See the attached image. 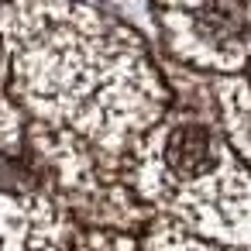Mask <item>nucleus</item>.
I'll use <instances>...</instances> for the list:
<instances>
[{
	"label": "nucleus",
	"mask_w": 251,
	"mask_h": 251,
	"mask_svg": "<svg viewBox=\"0 0 251 251\" xmlns=\"http://www.w3.org/2000/svg\"><path fill=\"white\" fill-rule=\"evenodd\" d=\"M165 52L196 73H241L251 62V0H151Z\"/></svg>",
	"instance_id": "obj_3"
},
{
	"label": "nucleus",
	"mask_w": 251,
	"mask_h": 251,
	"mask_svg": "<svg viewBox=\"0 0 251 251\" xmlns=\"http://www.w3.org/2000/svg\"><path fill=\"white\" fill-rule=\"evenodd\" d=\"M79 227V217L42 186L4 189V251H76Z\"/></svg>",
	"instance_id": "obj_4"
},
{
	"label": "nucleus",
	"mask_w": 251,
	"mask_h": 251,
	"mask_svg": "<svg viewBox=\"0 0 251 251\" xmlns=\"http://www.w3.org/2000/svg\"><path fill=\"white\" fill-rule=\"evenodd\" d=\"M141 244H145V251H251V248H237V244L206 241V237H200L172 220H162V217H155L141 230Z\"/></svg>",
	"instance_id": "obj_6"
},
{
	"label": "nucleus",
	"mask_w": 251,
	"mask_h": 251,
	"mask_svg": "<svg viewBox=\"0 0 251 251\" xmlns=\"http://www.w3.org/2000/svg\"><path fill=\"white\" fill-rule=\"evenodd\" d=\"M76 251H145V244H141V234L134 230L83 224L76 237Z\"/></svg>",
	"instance_id": "obj_7"
},
{
	"label": "nucleus",
	"mask_w": 251,
	"mask_h": 251,
	"mask_svg": "<svg viewBox=\"0 0 251 251\" xmlns=\"http://www.w3.org/2000/svg\"><path fill=\"white\" fill-rule=\"evenodd\" d=\"M210 86H213V100H217V117H220L230 145L251 165V62L241 73L217 76Z\"/></svg>",
	"instance_id": "obj_5"
},
{
	"label": "nucleus",
	"mask_w": 251,
	"mask_h": 251,
	"mask_svg": "<svg viewBox=\"0 0 251 251\" xmlns=\"http://www.w3.org/2000/svg\"><path fill=\"white\" fill-rule=\"evenodd\" d=\"M4 49V93L25 110L28 182L79 224L145 230L155 217L124 169L176 103L145 42L79 0H7Z\"/></svg>",
	"instance_id": "obj_1"
},
{
	"label": "nucleus",
	"mask_w": 251,
	"mask_h": 251,
	"mask_svg": "<svg viewBox=\"0 0 251 251\" xmlns=\"http://www.w3.org/2000/svg\"><path fill=\"white\" fill-rule=\"evenodd\" d=\"M124 179L151 217L217 244L251 248V165L230 145L217 100L172 103L131 151Z\"/></svg>",
	"instance_id": "obj_2"
}]
</instances>
